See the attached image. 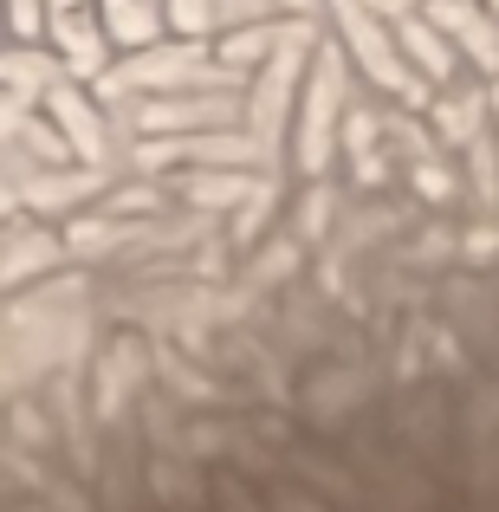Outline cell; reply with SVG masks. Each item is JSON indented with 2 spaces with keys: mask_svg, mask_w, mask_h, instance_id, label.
<instances>
[{
  "mask_svg": "<svg viewBox=\"0 0 499 512\" xmlns=\"http://www.w3.org/2000/svg\"><path fill=\"white\" fill-rule=\"evenodd\" d=\"M337 26H344V46L357 52V65H363V72H370L383 91H402L409 104H422V98H428V78L409 65L402 39H389V33H383V20H376L363 0H337Z\"/></svg>",
  "mask_w": 499,
  "mask_h": 512,
  "instance_id": "cell-1",
  "label": "cell"
},
{
  "mask_svg": "<svg viewBox=\"0 0 499 512\" xmlns=\"http://www.w3.org/2000/svg\"><path fill=\"white\" fill-rule=\"evenodd\" d=\"M337 111H344V78H337V52H318L312 85H305V111H299V163L312 169V175L331 163Z\"/></svg>",
  "mask_w": 499,
  "mask_h": 512,
  "instance_id": "cell-2",
  "label": "cell"
},
{
  "mask_svg": "<svg viewBox=\"0 0 499 512\" xmlns=\"http://www.w3.org/2000/svg\"><path fill=\"white\" fill-rule=\"evenodd\" d=\"M305 26H286V46L273 52V59L260 65V78H253V98H247V124H253V137L260 143H273L279 137V124H286V104H292V85H299V52H305Z\"/></svg>",
  "mask_w": 499,
  "mask_h": 512,
  "instance_id": "cell-3",
  "label": "cell"
},
{
  "mask_svg": "<svg viewBox=\"0 0 499 512\" xmlns=\"http://www.w3.org/2000/svg\"><path fill=\"white\" fill-rule=\"evenodd\" d=\"M428 20H435L487 78H499V20L480 7V0H435V7H428Z\"/></svg>",
  "mask_w": 499,
  "mask_h": 512,
  "instance_id": "cell-4",
  "label": "cell"
},
{
  "mask_svg": "<svg viewBox=\"0 0 499 512\" xmlns=\"http://www.w3.org/2000/svg\"><path fill=\"white\" fill-rule=\"evenodd\" d=\"M52 46H59V65L72 78H98L104 65H111V33H104V26H91L85 7L52 13Z\"/></svg>",
  "mask_w": 499,
  "mask_h": 512,
  "instance_id": "cell-5",
  "label": "cell"
},
{
  "mask_svg": "<svg viewBox=\"0 0 499 512\" xmlns=\"http://www.w3.org/2000/svg\"><path fill=\"white\" fill-rule=\"evenodd\" d=\"M214 65L201 59V46H175V52H150V59H130L117 65L111 78H104V91H130V85H195V78H208Z\"/></svg>",
  "mask_w": 499,
  "mask_h": 512,
  "instance_id": "cell-6",
  "label": "cell"
},
{
  "mask_svg": "<svg viewBox=\"0 0 499 512\" xmlns=\"http://www.w3.org/2000/svg\"><path fill=\"white\" fill-rule=\"evenodd\" d=\"M46 104H52V124H59L65 143H72V156H85V163H104V124H98V111H91L85 91H78V85H52Z\"/></svg>",
  "mask_w": 499,
  "mask_h": 512,
  "instance_id": "cell-7",
  "label": "cell"
},
{
  "mask_svg": "<svg viewBox=\"0 0 499 512\" xmlns=\"http://www.w3.org/2000/svg\"><path fill=\"white\" fill-rule=\"evenodd\" d=\"M396 39H402L409 65L428 78V85H448V78H454V46H448V33H441L428 13H409V20L396 26Z\"/></svg>",
  "mask_w": 499,
  "mask_h": 512,
  "instance_id": "cell-8",
  "label": "cell"
},
{
  "mask_svg": "<svg viewBox=\"0 0 499 512\" xmlns=\"http://www.w3.org/2000/svg\"><path fill=\"white\" fill-rule=\"evenodd\" d=\"M234 117V104L227 98H201V104H137V130L143 137H163V130H214Z\"/></svg>",
  "mask_w": 499,
  "mask_h": 512,
  "instance_id": "cell-9",
  "label": "cell"
},
{
  "mask_svg": "<svg viewBox=\"0 0 499 512\" xmlns=\"http://www.w3.org/2000/svg\"><path fill=\"white\" fill-rule=\"evenodd\" d=\"M98 13H104V33H111V46H124V52L156 46V33H163V20H156L150 0H98Z\"/></svg>",
  "mask_w": 499,
  "mask_h": 512,
  "instance_id": "cell-10",
  "label": "cell"
},
{
  "mask_svg": "<svg viewBox=\"0 0 499 512\" xmlns=\"http://www.w3.org/2000/svg\"><path fill=\"white\" fill-rule=\"evenodd\" d=\"M279 46H286V33H266V26H253V33H227L221 39V65H227V72H247V65H266Z\"/></svg>",
  "mask_w": 499,
  "mask_h": 512,
  "instance_id": "cell-11",
  "label": "cell"
},
{
  "mask_svg": "<svg viewBox=\"0 0 499 512\" xmlns=\"http://www.w3.org/2000/svg\"><path fill=\"white\" fill-rule=\"evenodd\" d=\"M13 137H26V150L39 156V169H59V163H72V143H65V130L26 124V111H13Z\"/></svg>",
  "mask_w": 499,
  "mask_h": 512,
  "instance_id": "cell-12",
  "label": "cell"
},
{
  "mask_svg": "<svg viewBox=\"0 0 499 512\" xmlns=\"http://www.w3.org/2000/svg\"><path fill=\"white\" fill-rule=\"evenodd\" d=\"M214 20H221V7H214V0H169V26L182 39H201Z\"/></svg>",
  "mask_w": 499,
  "mask_h": 512,
  "instance_id": "cell-13",
  "label": "cell"
},
{
  "mask_svg": "<svg viewBox=\"0 0 499 512\" xmlns=\"http://www.w3.org/2000/svg\"><path fill=\"white\" fill-rule=\"evenodd\" d=\"M52 0H7V26H13V39H39V26L52 20Z\"/></svg>",
  "mask_w": 499,
  "mask_h": 512,
  "instance_id": "cell-14",
  "label": "cell"
},
{
  "mask_svg": "<svg viewBox=\"0 0 499 512\" xmlns=\"http://www.w3.org/2000/svg\"><path fill=\"white\" fill-rule=\"evenodd\" d=\"M98 188V175H72V182H33V208H65L72 195Z\"/></svg>",
  "mask_w": 499,
  "mask_h": 512,
  "instance_id": "cell-15",
  "label": "cell"
},
{
  "mask_svg": "<svg viewBox=\"0 0 499 512\" xmlns=\"http://www.w3.org/2000/svg\"><path fill=\"white\" fill-rule=\"evenodd\" d=\"M370 13H402V7H415V0H363Z\"/></svg>",
  "mask_w": 499,
  "mask_h": 512,
  "instance_id": "cell-16",
  "label": "cell"
},
{
  "mask_svg": "<svg viewBox=\"0 0 499 512\" xmlns=\"http://www.w3.org/2000/svg\"><path fill=\"white\" fill-rule=\"evenodd\" d=\"M279 13H305V7H318V0H273Z\"/></svg>",
  "mask_w": 499,
  "mask_h": 512,
  "instance_id": "cell-17",
  "label": "cell"
},
{
  "mask_svg": "<svg viewBox=\"0 0 499 512\" xmlns=\"http://www.w3.org/2000/svg\"><path fill=\"white\" fill-rule=\"evenodd\" d=\"M493 111H499V91H493Z\"/></svg>",
  "mask_w": 499,
  "mask_h": 512,
  "instance_id": "cell-18",
  "label": "cell"
},
{
  "mask_svg": "<svg viewBox=\"0 0 499 512\" xmlns=\"http://www.w3.org/2000/svg\"><path fill=\"white\" fill-rule=\"evenodd\" d=\"M493 13H499V0H493Z\"/></svg>",
  "mask_w": 499,
  "mask_h": 512,
  "instance_id": "cell-19",
  "label": "cell"
}]
</instances>
